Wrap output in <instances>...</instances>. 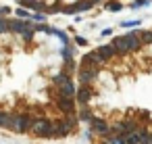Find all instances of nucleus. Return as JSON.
I'll use <instances>...</instances> for the list:
<instances>
[{
  "instance_id": "obj_7",
  "label": "nucleus",
  "mask_w": 152,
  "mask_h": 144,
  "mask_svg": "<svg viewBox=\"0 0 152 144\" xmlns=\"http://www.w3.org/2000/svg\"><path fill=\"white\" fill-rule=\"evenodd\" d=\"M90 123H92V127H94V132H96V134H100V136H108L110 127L106 125V121H102V119H96V117H94Z\"/></svg>"
},
{
  "instance_id": "obj_9",
  "label": "nucleus",
  "mask_w": 152,
  "mask_h": 144,
  "mask_svg": "<svg viewBox=\"0 0 152 144\" xmlns=\"http://www.w3.org/2000/svg\"><path fill=\"white\" fill-rule=\"evenodd\" d=\"M113 48H115V52L119 54H125V52H129V48H127V40H125V36L123 38H115L113 40Z\"/></svg>"
},
{
  "instance_id": "obj_10",
  "label": "nucleus",
  "mask_w": 152,
  "mask_h": 144,
  "mask_svg": "<svg viewBox=\"0 0 152 144\" xmlns=\"http://www.w3.org/2000/svg\"><path fill=\"white\" fill-rule=\"evenodd\" d=\"M75 96H77V100H79L81 104H86V102H88V100L92 98V90H90L88 86H81V88H79V90L75 92Z\"/></svg>"
},
{
  "instance_id": "obj_1",
  "label": "nucleus",
  "mask_w": 152,
  "mask_h": 144,
  "mask_svg": "<svg viewBox=\"0 0 152 144\" xmlns=\"http://www.w3.org/2000/svg\"><path fill=\"white\" fill-rule=\"evenodd\" d=\"M31 119L27 117V115H11V123H9V127L13 129V132H17V134H23V132H27L29 127H31Z\"/></svg>"
},
{
  "instance_id": "obj_24",
  "label": "nucleus",
  "mask_w": 152,
  "mask_h": 144,
  "mask_svg": "<svg viewBox=\"0 0 152 144\" xmlns=\"http://www.w3.org/2000/svg\"><path fill=\"white\" fill-rule=\"evenodd\" d=\"M17 17H19V19H27V17H29V13H27V11H21V9H19V11H17Z\"/></svg>"
},
{
  "instance_id": "obj_22",
  "label": "nucleus",
  "mask_w": 152,
  "mask_h": 144,
  "mask_svg": "<svg viewBox=\"0 0 152 144\" xmlns=\"http://www.w3.org/2000/svg\"><path fill=\"white\" fill-rule=\"evenodd\" d=\"M9 29V23H7V19H0V34H4Z\"/></svg>"
},
{
  "instance_id": "obj_3",
  "label": "nucleus",
  "mask_w": 152,
  "mask_h": 144,
  "mask_svg": "<svg viewBox=\"0 0 152 144\" xmlns=\"http://www.w3.org/2000/svg\"><path fill=\"white\" fill-rule=\"evenodd\" d=\"M96 75H98V71H96V67H94V65L81 63V69H79V79H81V84H83V86L92 84V82L96 79Z\"/></svg>"
},
{
  "instance_id": "obj_16",
  "label": "nucleus",
  "mask_w": 152,
  "mask_h": 144,
  "mask_svg": "<svg viewBox=\"0 0 152 144\" xmlns=\"http://www.w3.org/2000/svg\"><path fill=\"white\" fill-rule=\"evenodd\" d=\"M67 79H69V73H67V71H61L58 75H54V86H61V84L67 82Z\"/></svg>"
},
{
  "instance_id": "obj_28",
  "label": "nucleus",
  "mask_w": 152,
  "mask_h": 144,
  "mask_svg": "<svg viewBox=\"0 0 152 144\" xmlns=\"http://www.w3.org/2000/svg\"><path fill=\"white\" fill-rule=\"evenodd\" d=\"M9 13V7H0V15H7Z\"/></svg>"
},
{
  "instance_id": "obj_13",
  "label": "nucleus",
  "mask_w": 152,
  "mask_h": 144,
  "mask_svg": "<svg viewBox=\"0 0 152 144\" xmlns=\"http://www.w3.org/2000/svg\"><path fill=\"white\" fill-rule=\"evenodd\" d=\"M83 63H88V65H94V67H96V65H100V63H104V61H102V57L94 50V52H90V54H86V57H83Z\"/></svg>"
},
{
  "instance_id": "obj_18",
  "label": "nucleus",
  "mask_w": 152,
  "mask_h": 144,
  "mask_svg": "<svg viewBox=\"0 0 152 144\" xmlns=\"http://www.w3.org/2000/svg\"><path fill=\"white\" fill-rule=\"evenodd\" d=\"M31 36H34V27H27L25 32H21V38H23L25 42H29V40H31Z\"/></svg>"
},
{
  "instance_id": "obj_11",
  "label": "nucleus",
  "mask_w": 152,
  "mask_h": 144,
  "mask_svg": "<svg viewBox=\"0 0 152 144\" xmlns=\"http://www.w3.org/2000/svg\"><path fill=\"white\" fill-rule=\"evenodd\" d=\"M96 52L102 57V61H108V59H113V57L117 54V52H115V48H113V44H108V46H100Z\"/></svg>"
},
{
  "instance_id": "obj_19",
  "label": "nucleus",
  "mask_w": 152,
  "mask_h": 144,
  "mask_svg": "<svg viewBox=\"0 0 152 144\" xmlns=\"http://www.w3.org/2000/svg\"><path fill=\"white\" fill-rule=\"evenodd\" d=\"M106 9H108V11H113V13H117V11H121V4H119V2H108V4H106Z\"/></svg>"
},
{
  "instance_id": "obj_20",
  "label": "nucleus",
  "mask_w": 152,
  "mask_h": 144,
  "mask_svg": "<svg viewBox=\"0 0 152 144\" xmlns=\"http://www.w3.org/2000/svg\"><path fill=\"white\" fill-rule=\"evenodd\" d=\"M81 119H83V121H92V119H94V115H92L88 109H83V111H81Z\"/></svg>"
},
{
  "instance_id": "obj_29",
  "label": "nucleus",
  "mask_w": 152,
  "mask_h": 144,
  "mask_svg": "<svg viewBox=\"0 0 152 144\" xmlns=\"http://www.w3.org/2000/svg\"><path fill=\"white\" fill-rule=\"evenodd\" d=\"M90 2H92V4H96V2H100V0H90Z\"/></svg>"
},
{
  "instance_id": "obj_8",
  "label": "nucleus",
  "mask_w": 152,
  "mask_h": 144,
  "mask_svg": "<svg viewBox=\"0 0 152 144\" xmlns=\"http://www.w3.org/2000/svg\"><path fill=\"white\" fill-rule=\"evenodd\" d=\"M140 32H133V34H129V36H125V40H127V48H129V52L131 50H137L140 46H142V42H140V36H137Z\"/></svg>"
},
{
  "instance_id": "obj_25",
  "label": "nucleus",
  "mask_w": 152,
  "mask_h": 144,
  "mask_svg": "<svg viewBox=\"0 0 152 144\" xmlns=\"http://www.w3.org/2000/svg\"><path fill=\"white\" fill-rule=\"evenodd\" d=\"M137 23H142V21H125V23H121L123 27H135Z\"/></svg>"
},
{
  "instance_id": "obj_6",
  "label": "nucleus",
  "mask_w": 152,
  "mask_h": 144,
  "mask_svg": "<svg viewBox=\"0 0 152 144\" xmlns=\"http://www.w3.org/2000/svg\"><path fill=\"white\" fill-rule=\"evenodd\" d=\"M7 23H9V29L15 32V34H21V32H25L27 27H31V23L25 21V19H15V21H7Z\"/></svg>"
},
{
  "instance_id": "obj_23",
  "label": "nucleus",
  "mask_w": 152,
  "mask_h": 144,
  "mask_svg": "<svg viewBox=\"0 0 152 144\" xmlns=\"http://www.w3.org/2000/svg\"><path fill=\"white\" fill-rule=\"evenodd\" d=\"M144 4H148V0H135L131 4V9H137V7H144Z\"/></svg>"
},
{
  "instance_id": "obj_4",
  "label": "nucleus",
  "mask_w": 152,
  "mask_h": 144,
  "mask_svg": "<svg viewBox=\"0 0 152 144\" xmlns=\"http://www.w3.org/2000/svg\"><path fill=\"white\" fill-rule=\"evenodd\" d=\"M75 92H77V88H75V84L71 82V77L58 86V96H65V98H75Z\"/></svg>"
},
{
  "instance_id": "obj_26",
  "label": "nucleus",
  "mask_w": 152,
  "mask_h": 144,
  "mask_svg": "<svg viewBox=\"0 0 152 144\" xmlns=\"http://www.w3.org/2000/svg\"><path fill=\"white\" fill-rule=\"evenodd\" d=\"M75 40H77V44H79V46H86V44H88V40H86L83 36H77Z\"/></svg>"
},
{
  "instance_id": "obj_14",
  "label": "nucleus",
  "mask_w": 152,
  "mask_h": 144,
  "mask_svg": "<svg viewBox=\"0 0 152 144\" xmlns=\"http://www.w3.org/2000/svg\"><path fill=\"white\" fill-rule=\"evenodd\" d=\"M106 144H127V140H125V136H108Z\"/></svg>"
},
{
  "instance_id": "obj_15",
  "label": "nucleus",
  "mask_w": 152,
  "mask_h": 144,
  "mask_svg": "<svg viewBox=\"0 0 152 144\" xmlns=\"http://www.w3.org/2000/svg\"><path fill=\"white\" fill-rule=\"evenodd\" d=\"M140 42L142 44H152V32H140Z\"/></svg>"
},
{
  "instance_id": "obj_12",
  "label": "nucleus",
  "mask_w": 152,
  "mask_h": 144,
  "mask_svg": "<svg viewBox=\"0 0 152 144\" xmlns=\"http://www.w3.org/2000/svg\"><path fill=\"white\" fill-rule=\"evenodd\" d=\"M58 107H61V111H65V113H71V111L75 109L73 98H65V96H58Z\"/></svg>"
},
{
  "instance_id": "obj_21",
  "label": "nucleus",
  "mask_w": 152,
  "mask_h": 144,
  "mask_svg": "<svg viewBox=\"0 0 152 144\" xmlns=\"http://www.w3.org/2000/svg\"><path fill=\"white\" fill-rule=\"evenodd\" d=\"M19 2H21L23 7H29V9H34V4L38 2V0H19Z\"/></svg>"
},
{
  "instance_id": "obj_2",
  "label": "nucleus",
  "mask_w": 152,
  "mask_h": 144,
  "mask_svg": "<svg viewBox=\"0 0 152 144\" xmlns=\"http://www.w3.org/2000/svg\"><path fill=\"white\" fill-rule=\"evenodd\" d=\"M36 136H52L54 134V125L48 121V119H36L34 123H31V127H29Z\"/></svg>"
},
{
  "instance_id": "obj_5",
  "label": "nucleus",
  "mask_w": 152,
  "mask_h": 144,
  "mask_svg": "<svg viewBox=\"0 0 152 144\" xmlns=\"http://www.w3.org/2000/svg\"><path fill=\"white\" fill-rule=\"evenodd\" d=\"M92 9V2L90 0H79L77 4H73V7H67V9H61L63 13H67V15H75V13H81V11H90Z\"/></svg>"
},
{
  "instance_id": "obj_27",
  "label": "nucleus",
  "mask_w": 152,
  "mask_h": 144,
  "mask_svg": "<svg viewBox=\"0 0 152 144\" xmlns=\"http://www.w3.org/2000/svg\"><path fill=\"white\" fill-rule=\"evenodd\" d=\"M34 19H36V21H44V19H46V17H44V15H42V13H36V15H34Z\"/></svg>"
},
{
  "instance_id": "obj_17",
  "label": "nucleus",
  "mask_w": 152,
  "mask_h": 144,
  "mask_svg": "<svg viewBox=\"0 0 152 144\" xmlns=\"http://www.w3.org/2000/svg\"><path fill=\"white\" fill-rule=\"evenodd\" d=\"M9 123H11V115L0 113V127H9Z\"/></svg>"
}]
</instances>
